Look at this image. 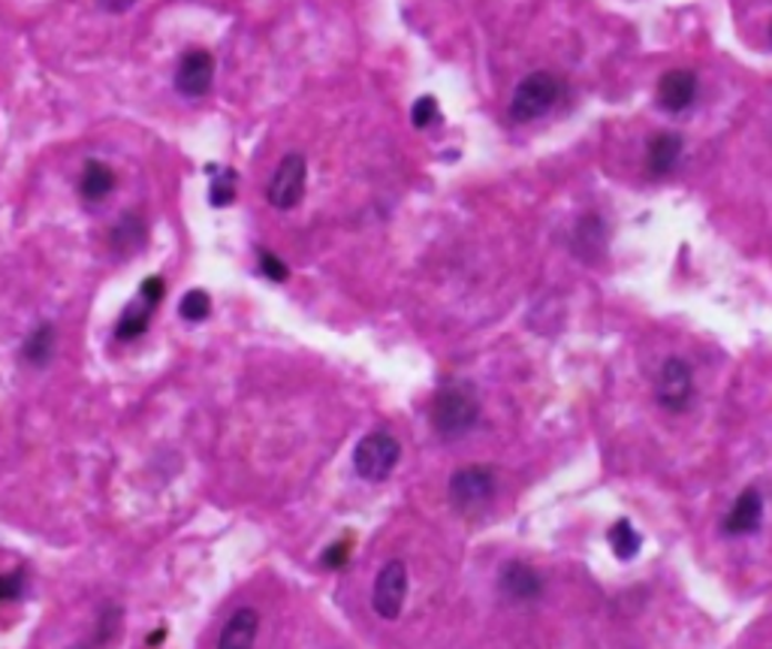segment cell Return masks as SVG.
Listing matches in <instances>:
<instances>
[{"mask_svg": "<svg viewBox=\"0 0 772 649\" xmlns=\"http://www.w3.org/2000/svg\"><path fill=\"white\" fill-rule=\"evenodd\" d=\"M260 270H263V275H266L268 282H287L290 278V270L284 266V260H278L275 254H268V251H260Z\"/></svg>", "mask_w": 772, "mask_h": 649, "instance_id": "23", "label": "cell"}, {"mask_svg": "<svg viewBox=\"0 0 772 649\" xmlns=\"http://www.w3.org/2000/svg\"><path fill=\"white\" fill-rule=\"evenodd\" d=\"M54 345H58V333H54L52 324H37L28 333L22 345V357L31 363V366L43 368L52 363L54 357Z\"/></svg>", "mask_w": 772, "mask_h": 649, "instance_id": "16", "label": "cell"}, {"mask_svg": "<svg viewBox=\"0 0 772 649\" xmlns=\"http://www.w3.org/2000/svg\"><path fill=\"white\" fill-rule=\"evenodd\" d=\"M408 565L398 562V559L386 562L384 571L377 574L375 596H372V607H375L377 617L389 619V622L402 617L405 601H408Z\"/></svg>", "mask_w": 772, "mask_h": 649, "instance_id": "7", "label": "cell"}, {"mask_svg": "<svg viewBox=\"0 0 772 649\" xmlns=\"http://www.w3.org/2000/svg\"><path fill=\"white\" fill-rule=\"evenodd\" d=\"M398 459H402V444L386 429L368 433L354 450L356 475L368 484H384L386 477L393 475V468L398 466Z\"/></svg>", "mask_w": 772, "mask_h": 649, "instance_id": "3", "label": "cell"}, {"mask_svg": "<svg viewBox=\"0 0 772 649\" xmlns=\"http://www.w3.org/2000/svg\"><path fill=\"white\" fill-rule=\"evenodd\" d=\"M112 191H115V173H112L103 161H88L85 170H82V179H79V194H82V200L100 203V200H106Z\"/></svg>", "mask_w": 772, "mask_h": 649, "instance_id": "15", "label": "cell"}, {"mask_svg": "<svg viewBox=\"0 0 772 649\" xmlns=\"http://www.w3.org/2000/svg\"><path fill=\"white\" fill-rule=\"evenodd\" d=\"M24 596V571H7L0 574V605L16 601Z\"/></svg>", "mask_w": 772, "mask_h": 649, "instance_id": "22", "label": "cell"}, {"mask_svg": "<svg viewBox=\"0 0 772 649\" xmlns=\"http://www.w3.org/2000/svg\"><path fill=\"white\" fill-rule=\"evenodd\" d=\"M163 293H166V282H163L161 275H149L142 282L140 296L133 303H128V308L121 312L119 324H115V338L119 342H133V338H140L149 329L151 314H154L158 303L163 300Z\"/></svg>", "mask_w": 772, "mask_h": 649, "instance_id": "6", "label": "cell"}, {"mask_svg": "<svg viewBox=\"0 0 772 649\" xmlns=\"http://www.w3.org/2000/svg\"><path fill=\"white\" fill-rule=\"evenodd\" d=\"M215 82V58L205 49H191L175 67V91L184 98H205Z\"/></svg>", "mask_w": 772, "mask_h": 649, "instance_id": "9", "label": "cell"}, {"mask_svg": "<svg viewBox=\"0 0 772 649\" xmlns=\"http://www.w3.org/2000/svg\"><path fill=\"white\" fill-rule=\"evenodd\" d=\"M763 523V496L754 487L742 489L737 505L730 508V514L724 517V535L730 538H745V535H754L761 529Z\"/></svg>", "mask_w": 772, "mask_h": 649, "instance_id": "11", "label": "cell"}, {"mask_svg": "<svg viewBox=\"0 0 772 649\" xmlns=\"http://www.w3.org/2000/svg\"><path fill=\"white\" fill-rule=\"evenodd\" d=\"M260 631V613L251 610V607H238L233 617L226 619L224 631H221V640L217 647L221 649H247L254 647Z\"/></svg>", "mask_w": 772, "mask_h": 649, "instance_id": "14", "label": "cell"}, {"mask_svg": "<svg viewBox=\"0 0 772 649\" xmlns=\"http://www.w3.org/2000/svg\"><path fill=\"white\" fill-rule=\"evenodd\" d=\"M145 242V221H142L140 215H128L121 217V224L115 227V233H112V245L121 251V254H128V251H136Z\"/></svg>", "mask_w": 772, "mask_h": 649, "instance_id": "18", "label": "cell"}, {"mask_svg": "<svg viewBox=\"0 0 772 649\" xmlns=\"http://www.w3.org/2000/svg\"><path fill=\"white\" fill-rule=\"evenodd\" d=\"M682 149H685V142H682L679 133H670V130L654 133L649 145H646V170H649V175L664 179V175L673 173L676 163L682 158Z\"/></svg>", "mask_w": 772, "mask_h": 649, "instance_id": "13", "label": "cell"}, {"mask_svg": "<svg viewBox=\"0 0 772 649\" xmlns=\"http://www.w3.org/2000/svg\"><path fill=\"white\" fill-rule=\"evenodd\" d=\"M209 200H212V206L217 209L230 206V203L236 200V173H233V170H224V173L212 179Z\"/></svg>", "mask_w": 772, "mask_h": 649, "instance_id": "20", "label": "cell"}, {"mask_svg": "<svg viewBox=\"0 0 772 649\" xmlns=\"http://www.w3.org/2000/svg\"><path fill=\"white\" fill-rule=\"evenodd\" d=\"M495 471L486 466H468L459 468L450 477V501L453 508L461 514H477V510L489 508L495 498Z\"/></svg>", "mask_w": 772, "mask_h": 649, "instance_id": "4", "label": "cell"}, {"mask_svg": "<svg viewBox=\"0 0 772 649\" xmlns=\"http://www.w3.org/2000/svg\"><path fill=\"white\" fill-rule=\"evenodd\" d=\"M351 541H338V544H333L329 550L323 552V568H344L347 565V559H351Z\"/></svg>", "mask_w": 772, "mask_h": 649, "instance_id": "24", "label": "cell"}, {"mask_svg": "<svg viewBox=\"0 0 772 649\" xmlns=\"http://www.w3.org/2000/svg\"><path fill=\"white\" fill-rule=\"evenodd\" d=\"M698 98V77L691 70H670L658 82V103L664 112H685Z\"/></svg>", "mask_w": 772, "mask_h": 649, "instance_id": "12", "label": "cell"}, {"mask_svg": "<svg viewBox=\"0 0 772 649\" xmlns=\"http://www.w3.org/2000/svg\"><path fill=\"white\" fill-rule=\"evenodd\" d=\"M477 420H480V399L465 384L444 387L431 402V426L444 442H456L461 435H468Z\"/></svg>", "mask_w": 772, "mask_h": 649, "instance_id": "1", "label": "cell"}, {"mask_svg": "<svg viewBox=\"0 0 772 649\" xmlns=\"http://www.w3.org/2000/svg\"><path fill=\"white\" fill-rule=\"evenodd\" d=\"M654 399L664 412H685L694 399V368L682 357L664 359V366L654 378Z\"/></svg>", "mask_w": 772, "mask_h": 649, "instance_id": "5", "label": "cell"}, {"mask_svg": "<svg viewBox=\"0 0 772 649\" xmlns=\"http://www.w3.org/2000/svg\"><path fill=\"white\" fill-rule=\"evenodd\" d=\"M179 314H182L187 324H200V321H205V317L212 314V300H209V293L205 291L184 293L182 305H179Z\"/></svg>", "mask_w": 772, "mask_h": 649, "instance_id": "19", "label": "cell"}, {"mask_svg": "<svg viewBox=\"0 0 772 649\" xmlns=\"http://www.w3.org/2000/svg\"><path fill=\"white\" fill-rule=\"evenodd\" d=\"M498 589L501 596L516 601V605H526V601H535L544 592V580L540 574L526 562H507L498 574Z\"/></svg>", "mask_w": 772, "mask_h": 649, "instance_id": "10", "label": "cell"}, {"mask_svg": "<svg viewBox=\"0 0 772 649\" xmlns=\"http://www.w3.org/2000/svg\"><path fill=\"white\" fill-rule=\"evenodd\" d=\"M561 82H558L552 73L547 70H537L531 77H526L514 91V100H510V119L519 121V124H528V121L547 115L549 109L556 107L561 100Z\"/></svg>", "mask_w": 772, "mask_h": 649, "instance_id": "2", "label": "cell"}, {"mask_svg": "<svg viewBox=\"0 0 772 649\" xmlns=\"http://www.w3.org/2000/svg\"><path fill=\"white\" fill-rule=\"evenodd\" d=\"M607 541H610L612 556H616L619 562H631V559L640 556L643 535L633 529L631 519H616V523L610 526V531H607Z\"/></svg>", "mask_w": 772, "mask_h": 649, "instance_id": "17", "label": "cell"}, {"mask_svg": "<svg viewBox=\"0 0 772 649\" xmlns=\"http://www.w3.org/2000/svg\"><path fill=\"white\" fill-rule=\"evenodd\" d=\"M438 119V100L435 98H419L417 103H414V109H410V121H414V128L419 130L431 128Z\"/></svg>", "mask_w": 772, "mask_h": 649, "instance_id": "21", "label": "cell"}, {"mask_svg": "<svg viewBox=\"0 0 772 649\" xmlns=\"http://www.w3.org/2000/svg\"><path fill=\"white\" fill-rule=\"evenodd\" d=\"M305 182H308V163H305V158L296 152L287 154V158L278 163L272 182H268V203L275 209H281V212L296 209L302 196H305Z\"/></svg>", "mask_w": 772, "mask_h": 649, "instance_id": "8", "label": "cell"}]
</instances>
